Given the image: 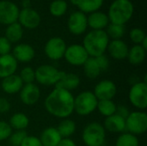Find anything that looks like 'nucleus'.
<instances>
[{
  "label": "nucleus",
  "instance_id": "33",
  "mask_svg": "<svg viewBox=\"0 0 147 146\" xmlns=\"http://www.w3.org/2000/svg\"><path fill=\"white\" fill-rule=\"evenodd\" d=\"M51 14L54 16H61L67 10V3L65 0H54L49 7Z\"/></svg>",
  "mask_w": 147,
  "mask_h": 146
},
{
  "label": "nucleus",
  "instance_id": "21",
  "mask_svg": "<svg viewBox=\"0 0 147 146\" xmlns=\"http://www.w3.org/2000/svg\"><path fill=\"white\" fill-rule=\"evenodd\" d=\"M39 139L42 146H58L62 137L56 127H47L42 131Z\"/></svg>",
  "mask_w": 147,
  "mask_h": 146
},
{
  "label": "nucleus",
  "instance_id": "23",
  "mask_svg": "<svg viewBox=\"0 0 147 146\" xmlns=\"http://www.w3.org/2000/svg\"><path fill=\"white\" fill-rule=\"evenodd\" d=\"M80 84V78L75 73H66L64 72L59 81L57 83L55 87L64 89L65 90L71 91L76 89Z\"/></svg>",
  "mask_w": 147,
  "mask_h": 146
},
{
  "label": "nucleus",
  "instance_id": "35",
  "mask_svg": "<svg viewBox=\"0 0 147 146\" xmlns=\"http://www.w3.org/2000/svg\"><path fill=\"white\" fill-rule=\"evenodd\" d=\"M27 136H28V134L25 131L12 132L11 135L8 139L9 144L10 145V146H20Z\"/></svg>",
  "mask_w": 147,
  "mask_h": 146
},
{
  "label": "nucleus",
  "instance_id": "10",
  "mask_svg": "<svg viewBox=\"0 0 147 146\" xmlns=\"http://www.w3.org/2000/svg\"><path fill=\"white\" fill-rule=\"evenodd\" d=\"M66 47V44L62 38L53 37L46 43L44 52L49 59L57 61L64 58Z\"/></svg>",
  "mask_w": 147,
  "mask_h": 146
},
{
  "label": "nucleus",
  "instance_id": "30",
  "mask_svg": "<svg viewBox=\"0 0 147 146\" xmlns=\"http://www.w3.org/2000/svg\"><path fill=\"white\" fill-rule=\"evenodd\" d=\"M116 107L117 106L113 102V100H102V101H98L96 109L102 116L107 118L115 114Z\"/></svg>",
  "mask_w": 147,
  "mask_h": 146
},
{
  "label": "nucleus",
  "instance_id": "47",
  "mask_svg": "<svg viewBox=\"0 0 147 146\" xmlns=\"http://www.w3.org/2000/svg\"><path fill=\"white\" fill-rule=\"evenodd\" d=\"M0 146H3V145H0Z\"/></svg>",
  "mask_w": 147,
  "mask_h": 146
},
{
  "label": "nucleus",
  "instance_id": "19",
  "mask_svg": "<svg viewBox=\"0 0 147 146\" xmlns=\"http://www.w3.org/2000/svg\"><path fill=\"white\" fill-rule=\"evenodd\" d=\"M24 83L17 74H13L2 79L1 88L3 91L8 95H15L20 92Z\"/></svg>",
  "mask_w": 147,
  "mask_h": 146
},
{
  "label": "nucleus",
  "instance_id": "5",
  "mask_svg": "<svg viewBox=\"0 0 147 146\" xmlns=\"http://www.w3.org/2000/svg\"><path fill=\"white\" fill-rule=\"evenodd\" d=\"M98 100L92 91L85 90L74 97V112L78 115L86 116L96 110Z\"/></svg>",
  "mask_w": 147,
  "mask_h": 146
},
{
  "label": "nucleus",
  "instance_id": "38",
  "mask_svg": "<svg viewBox=\"0 0 147 146\" xmlns=\"http://www.w3.org/2000/svg\"><path fill=\"white\" fill-rule=\"evenodd\" d=\"M11 52V43L4 37H0V56L9 54Z\"/></svg>",
  "mask_w": 147,
  "mask_h": 146
},
{
  "label": "nucleus",
  "instance_id": "9",
  "mask_svg": "<svg viewBox=\"0 0 147 146\" xmlns=\"http://www.w3.org/2000/svg\"><path fill=\"white\" fill-rule=\"evenodd\" d=\"M89 57L83 45L79 44H73L67 46L64 55L66 62L73 66H83Z\"/></svg>",
  "mask_w": 147,
  "mask_h": 146
},
{
  "label": "nucleus",
  "instance_id": "22",
  "mask_svg": "<svg viewBox=\"0 0 147 146\" xmlns=\"http://www.w3.org/2000/svg\"><path fill=\"white\" fill-rule=\"evenodd\" d=\"M88 26L93 30H103L109 22L108 15L103 12L96 11L91 13L89 17H87Z\"/></svg>",
  "mask_w": 147,
  "mask_h": 146
},
{
  "label": "nucleus",
  "instance_id": "1",
  "mask_svg": "<svg viewBox=\"0 0 147 146\" xmlns=\"http://www.w3.org/2000/svg\"><path fill=\"white\" fill-rule=\"evenodd\" d=\"M44 105L53 117L66 119L74 113V96L71 91L55 87L46 97Z\"/></svg>",
  "mask_w": 147,
  "mask_h": 146
},
{
  "label": "nucleus",
  "instance_id": "32",
  "mask_svg": "<svg viewBox=\"0 0 147 146\" xmlns=\"http://www.w3.org/2000/svg\"><path fill=\"white\" fill-rule=\"evenodd\" d=\"M108 34L109 38L113 40H121L125 34V27L124 25H117V24H109L107 26V31H105Z\"/></svg>",
  "mask_w": 147,
  "mask_h": 146
},
{
  "label": "nucleus",
  "instance_id": "34",
  "mask_svg": "<svg viewBox=\"0 0 147 146\" xmlns=\"http://www.w3.org/2000/svg\"><path fill=\"white\" fill-rule=\"evenodd\" d=\"M19 77H21L24 84L32 83L35 81V72L34 70L30 66H25L20 71Z\"/></svg>",
  "mask_w": 147,
  "mask_h": 146
},
{
  "label": "nucleus",
  "instance_id": "36",
  "mask_svg": "<svg viewBox=\"0 0 147 146\" xmlns=\"http://www.w3.org/2000/svg\"><path fill=\"white\" fill-rule=\"evenodd\" d=\"M129 37H130L131 40L135 45H140L141 42L143 41V40L146 37V33L144 32V30L138 28H135L130 31Z\"/></svg>",
  "mask_w": 147,
  "mask_h": 146
},
{
  "label": "nucleus",
  "instance_id": "27",
  "mask_svg": "<svg viewBox=\"0 0 147 146\" xmlns=\"http://www.w3.org/2000/svg\"><path fill=\"white\" fill-rule=\"evenodd\" d=\"M83 67L84 73L85 77H87L89 79H96L102 73V71L96 58L89 57V59L84 64Z\"/></svg>",
  "mask_w": 147,
  "mask_h": 146
},
{
  "label": "nucleus",
  "instance_id": "45",
  "mask_svg": "<svg viewBox=\"0 0 147 146\" xmlns=\"http://www.w3.org/2000/svg\"><path fill=\"white\" fill-rule=\"evenodd\" d=\"M29 4H30L29 0H23L22 1V6H24V8H30Z\"/></svg>",
  "mask_w": 147,
  "mask_h": 146
},
{
  "label": "nucleus",
  "instance_id": "44",
  "mask_svg": "<svg viewBox=\"0 0 147 146\" xmlns=\"http://www.w3.org/2000/svg\"><path fill=\"white\" fill-rule=\"evenodd\" d=\"M140 46L146 51L147 50V37H146L144 40H143V41L141 42V44H140Z\"/></svg>",
  "mask_w": 147,
  "mask_h": 146
},
{
  "label": "nucleus",
  "instance_id": "17",
  "mask_svg": "<svg viewBox=\"0 0 147 146\" xmlns=\"http://www.w3.org/2000/svg\"><path fill=\"white\" fill-rule=\"evenodd\" d=\"M18 68V62L11 53L0 56V78H5L16 74Z\"/></svg>",
  "mask_w": 147,
  "mask_h": 146
},
{
  "label": "nucleus",
  "instance_id": "29",
  "mask_svg": "<svg viewBox=\"0 0 147 146\" xmlns=\"http://www.w3.org/2000/svg\"><path fill=\"white\" fill-rule=\"evenodd\" d=\"M103 3V0H78L77 6L83 13H93L97 11Z\"/></svg>",
  "mask_w": 147,
  "mask_h": 146
},
{
  "label": "nucleus",
  "instance_id": "18",
  "mask_svg": "<svg viewBox=\"0 0 147 146\" xmlns=\"http://www.w3.org/2000/svg\"><path fill=\"white\" fill-rule=\"evenodd\" d=\"M107 50L113 59L116 60H122L127 59L129 48L123 40H113L109 42Z\"/></svg>",
  "mask_w": 147,
  "mask_h": 146
},
{
  "label": "nucleus",
  "instance_id": "14",
  "mask_svg": "<svg viewBox=\"0 0 147 146\" xmlns=\"http://www.w3.org/2000/svg\"><path fill=\"white\" fill-rule=\"evenodd\" d=\"M21 102L27 106H33L38 102L40 97V88L34 83L24 84L19 92Z\"/></svg>",
  "mask_w": 147,
  "mask_h": 146
},
{
  "label": "nucleus",
  "instance_id": "25",
  "mask_svg": "<svg viewBox=\"0 0 147 146\" xmlns=\"http://www.w3.org/2000/svg\"><path fill=\"white\" fill-rule=\"evenodd\" d=\"M9 125L12 130L25 131L29 125V119L23 113H16L9 118Z\"/></svg>",
  "mask_w": 147,
  "mask_h": 146
},
{
  "label": "nucleus",
  "instance_id": "4",
  "mask_svg": "<svg viewBox=\"0 0 147 146\" xmlns=\"http://www.w3.org/2000/svg\"><path fill=\"white\" fill-rule=\"evenodd\" d=\"M82 139L86 146H102L106 139V131L99 122H90L82 133Z\"/></svg>",
  "mask_w": 147,
  "mask_h": 146
},
{
  "label": "nucleus",
  "instance_id": "28",
  "mask_svg": "<svg viewBox=\"0 0 147 146\" xmlns=\"http://www.w3.org/2000/svg\"><path fill=\"white\" fill-rule=\"evenodd\" d=\"M76 129H77L76 123L72 120L68 118L63 119V120L60 121V123L57 127V130L60 134V136L62 137V139L70 138L71 136H72L75 133Z\"/></svg>",
  "mask_w": 147,
  "mask_h": 146
},
{
  "label": "nucleus",
  "instance_id": "24",
  "mask_svg": "<svg viewBox=\"0 0 147 146\" xmlns=\"http://www.w3.org/2000/svg\"><path fill=\"white\" fill-rule=\"evenodd\" d=\"M146 56V51L140 45H134L128 50V54L127 59L128 62L133 65H141Z\"/></svg>",
  "mask_w": 147,
  "mask_h": 146
},
{
  "label": "nucleus",
  "instance_id": "3",
  "mask_svg": "<svg viewBox=\"0 0 147 146\" xmlns=\"http://www.w3.org/2000/svg\"><path fill=\"white\" fill-rule=\"evenodd\" d=\"M134 9L130 0H115L109 9V20L113 24L124 25L132 18Z\"/></svg>",
  "mask_w": 147,
  "mask_h": 146
},
{
  "label": "nucleus",
  "instance_id": "6",
  "mask_svg": "<svg viewBox=\"0 0 147 146\" xmlns=\"http://www.w3.org/2000/svg\"><path fill=\"white\" fill-rule=\"evenodd\" d=\"M34 72L35 81L44 86H55L64 73L51 65H40L34 70Z\"/></svg>",
  "mask_w": 147,
  "mask_h": 146
},
{
  "label": "nucleus",
  "instance_id": "42",
  "mask_svg": "<svg viewBox=\"0 0 147 146\" xmlns=\"http://www.w3.org/2000/svg\"><path fill=\"white\" fill-rule=\"evenodd\" d=\"M115 114L117 115H119V116H121V117H122V118H124L126 120L127 118V116L129 115L130 112H129V109L127 107H125L123 105H120V106H117L116 107V112H115Z\"/></svg>",
  "mask_w": 147,
  "mask_h": 146
},
{
  "label": "nucleus",
  "instance_id": "26",
  "mask_svg": "<svg viewBox=\"0 0 147 146\" xmlns=\"http://www.w3.org/2000/svg\"><path fill=\"white\" fill-rule=\"evenodd\" d=\"M23 36V29L21 24L17 22L8 25L5 30V38L10 43H16L22 40Z\"/></svg>",
  "mask_w": 147,
  "mask_h": 146
},
{
  "label": "nucleus",
  "instance_id": "12",
  "mask_svg": "<svg viewBox=\"0 0 147 146\" xmlns=\"http://www.w3.org/2000/svg\"><path fill=\"white\" fill-rule=\"evenodd\" d=\"M117 92L115 83L111 80H102L94 88V95L98 101L113 100Z\"/></svg>",
  "mask_w": 147,
  "mask_h": 146
},
{
  "label": "nucleus",
  "instance_id": "20",
  "mask_svg": "<svg viewBox=\"0 0 147 146\" xmlns=\"http://www.w3.org/2000/svg\"><path fill=\"white\" fill-rule=\"evenodd\" d=\"M103 127L105 131L114 133H122L126 132V120L116 114L105 118Z\"/></svg>",
  "mask_w": 147,
  "mask_h": 146
},
{
  "label": "nucleus",
  "instance_id": "31",
  "mask_svg": "<svg viewBox=\"0 0 147 146\" xmlns=\"http://www.w3.org/2000/svg\"><path fill=\"white\" fill-rule=\"evenodd\" d=\"M140 140L136 135L124 132L119 135L115 146H139Z\"/></svg>",
  "mask_w": 147,
  "mask_h": 146
},
{
  "label": "nucleus",
  "instance_id": "37",
  "mask_svg": "<svg viewBox=\"0 0 147 146\" xmlns=\"http://www.w3.org/2000/svg\"><path fill=\"white\" fill-rule=\"evenodd\" d=\"M12 132L13 130L8 122L0 120V142L7 140L11 135Z\"/></svg>",
  "mask_w": 147,
  "mask_h": 146
},
{
  "label": "nucleus",
  "instance_id": "39",
  "mask_svg": "<svg viewBox=\"0 0 147 146\" xmlns=\"http://www.w3.org/2000/svg\"><path fill=\"white\" fill-rule=\"evenodd\" d=\"M20 146H42V145L39 138L33 135H28Z\"/></svg>",
  "mask_w": 147,
  "mask_h": 146
},
{
  "label": "nucleus",
  "instance_id": "40",
  "mask_svg": "<svg viewBox=\"0 0 147 146\" xmlns=\"http://www.w3.org/2000/svg\"><path fill=\"white\" fill-rule=\"evenodd\" d=\"M96 61H97V63H98V65L100 66V69H101L102 72L106 71L109 67V60L106 57V55L103 54V55L96 57Z\"/></svg>",
  "mask_w": 147,
  "mask_h": 146
},
{
  "label": "nucleus",
  "instance_id": "46",
  "mask_svg": "<svg viewBox=\"0 0 147 146\" xmlns=\"http://www.w3.org/2000/svg\"><path fill=\"white\" fill-rule=\"evenodd\" d=\"M70 1H71V3L72 4H74V5H77L78 0H70Z\"/></svg>",
  "mask_w": 147,
  "mask_h": 146
},
{
  "label": "nucleus",
  "instance_id": "2",
  "mask_svg": "<svg viewBox=\"0 0 147 146\" xmlns=\"http://www.w3.org/2000/svg\"><path fill=\"white\" fill-rule=\"evenodd\" d=\"M109 38L104 30H92L83 40V46L90 57L96 58L103 55L107 51Z\"/></svg>",
  "mask_w": 147,
  "mask_h": 146
},
{
  "label": "nucleus",
  "instance_id": "43",
  "mask_svg": "<svg viewBox=\"0 0 147 146\" xmlns=\"http://www.w3.org/2000/svg\"><path fill=\"white\" fill-rule=\"evenodd\" d=\"M58 146H77V145L71 139L65 138V139H62L60 140Z\"/></svg>",
  "mask_w": 147,
  "mask_h": 146
},
{
  "label": "nucleus",
  "instance_id": "11",
  "mask_svg": "<svg viewBox=\"0 0 147 146\" xmlns=\"http://www.w3.org/2000/svg\"><path fill=\"white\" fill-rule=\"evenodd\" d=\"M19 9L12 2L0 1V23L9 25L14 23L18 19Z\"/></svg>",
  "mask_w": 147,
  "mask_h": 146
},
{
  "label": "nucleus",
  "instance_id": "8",
  "mask_svg": "<svg viewBox=\"0 0 147 146\" xmlns=\"http://www.w3.org/2000/svg\"><path fill=\"white\" fill-rule=\"evenodd\" d=\"M128 99L130 103L140 111H144L147 108V83L144 81L133 83Z\"/></svg>",
  "mask_w": 147,
  "mask_h": 146
},
{
  "label": "nucleus",
  "instance_id": "16",
  "mask_svg": "<svg viewBox=\"0 0 147 146\" xmlns=\"http://www.w3.org/2000/svg\"><path fill=\"white\" fill-rule=\"evenodd\" d=\"M12 55L17 62L28 63L30 62L35 55L34 49L32 46L25 43L16 45L12 50Z\"/></svg>",
  "mask_w": 147,
  "mask_h": 146
},
{
  "label": "nucleus",
  "instance_id": "15",
  "mask_svg": "<svg viewBox=\"0 0 147 146\" xmlns=\"http://www.w3.org/2000/svg\"><path fill=\"white\" fill-rule=\"evenodd\" d=\"M22 27L34 29L37 28L40 22V16L37 11L31 8H23L19 11L18 19Z\"/></svg>",
  "mask_w": 147,
  "mask_h": 146
},
{
  "label": "nucleus",
  "instance_id": "7",
  "mask_svg": "<svg viewBox=\"0 0 147 146\" xmlns=\"http://www.w3.org/2000/svg\"><path fill=\"white\" fill-rule=\"evenodd\" d=\"M147 131V114L144 111H134L126 119V132L142 135Z\"/></svg>",
  "mask_w": 147,
  "mask_h": 146
},
{
  "label": "nucleus",
  "instance_id": "41",
  "mask_svg": "<svg viewBox=\"0 0 147 146\" xmlns=\"http://www.w3.org/2000/svg\"><path fill=\"white\" fill-rule=\"evenodd\" d=\"M10 109V102L6 98L0 97V114H6Z\"/></svg>",
  "mask_w": 147,
  "mask_h": 146
},
{
  "label": "nucleus",
  "instance_id": "13",
  "mask_svg": "<svg viewBox=\"0 0 147 146\" xmlns=\"http://www.w3.org/2000/svg\"><path fill=\"white\" fill-rule=\"evenodd\" d=\"M87 27V16L84 13L81 11H75L69 16L68 29L71 34L75 35H80L85 32Z\"/></svg>",
  "mask_w": 147,
  "mask_h": 146
}]
</instances>
